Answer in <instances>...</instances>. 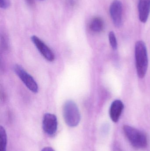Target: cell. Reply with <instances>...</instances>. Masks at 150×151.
<instances>
[{"instance_id":"8992f818","label":"cell","mask_w":150,"mask_h":151,"mask_svg":"<svg viewBox=\"0 0 150 151\" xmlns=\"http://www.w3.org/2000/svg\"><path fill=\"white\" fill-rule=\"evenodd\" d=\"M42 127L45 133L49 136L55 134L58 127V122L56 116L51 113H46L43 117Z\"/></svg>"},{"instance_id":"9c48e42d","label":"cell","mask_w":150,"mask_h":151,"mask_svg":"<svg viewBox=\"0 0 150 151\" xmlns=\"http://www.w3.org/2000/svg\"><path fill=\"white\" fill-rule=\"evenodd\" d=\"M138 9L140 21L146 23L150 13V0H139Z\"/></svg>"},{"instance_id":"2e32d148","label":"cell","mask_w":150,"mask_h":151,"mask_svg":"<svg viewBox=\"0 0 150 151\" xmlns=\"http://www.w3.org/2000/svg\"><path fill=\"white\" fill-rule=\"evenodd\" d=\"M27 1L30 4H32L33 3V0H27Z\"/></svg>"},{"instance_id":"7c38bea8","label":"cell","mask_w":150,"mask_h":151,"mask_svg":"<svg viewBox=\"0 0 150 151\" xmlns=\"http://www.w3.org/2000/svg\"><path fill=\"white\" fill-rule=\"evenodd\" d=\"M109 40L110 45L113 49L115 50L118 47L117 39L115 36V34L113 32H110L109 34Z\"/></svg>"},{"instance_id":"30bf717a","label":"cell","mask_w":150,"mask_h":151,"mask_svg":"<svg viewBox=\"0 0 150 151\" xmlns=\"http://www.w3.org/2000/svg\"><path fill=\"white\" fill-rule=\"evenodd\" d=\"M104 22L101 18L96 17L92 19L90 23V28L95 33L101 32L104 28Z\"/></svg>"},{"instance_id":"9a60e30c","label":"cell","mask_w":150,"mask_h":151,"mask_svg":"<svg viewBox=\"0 0 150 151\" xmlns=\"http://www.w3.org/2000/svg\"><path fill=\"white\" fill-rule=\"evenodd\" d=\"M68 3L69 4L71 5V6L75 5V4L76 3L75 0H69Z\"/></svg>"},{"instance_id":"e0dca14e","label":"cell","mask_w":150,"mask_h":151,"mask_svg":"<svg viewBox=\"0 0 150 151\" xmlns=\"http://www.w3.org/2000/svg\"><path fill=\"white\" fill-rule=\"evenodd\" d=\"M41 1H43V0H41Z\"/></svg>"},{"instance_id":"7a4b0ae2","label":"cell","mask_w":150,"mask_h":151,"mask_svg":"<svg viewBox=\"0 0 150 151\" xmlns=\"http://www.w3.org/2000/svg\"><path fill=\"white\" fill-rule=\"evenodd\" d=\"M123 129L125 135L134 147L143 149L147 146L148 140L144 133L128 125H124Z\"/></svg>"},{"instance_id":"277c9868","label":"cell","mask_w":150,"mask_h":151,"mask_svg":"<svg viewBox=\"0 0 150 151\" xmlns=\"http://www.w3.org/2000/svg\"><path fill=\"white\" fill-rule=\"evenodd\" d=\"M14 70L15 73L30 91L34 93L38 92V88L36 81L22 66L18 64L15 65Z\"/></svg>"},{"instance_id":"5bb4252c","label":"cell","mask_w":150,"mask_h":151,"mask_svg":"<svg viewBox=\"0 0 150 151\" xmlns=\"http://www.w3.org/2000/svg\"><path fill=\"white\" fill-rule=\"evenodd\" d=\"M41 151H55V150L51 147H47L44 148Z\"/></svg>"},{"instance_id":"3957f363","label":"cell","mask_w":150,"mask_h":151,"mask_svg":"<svg viewBox=\"0 0 150 151\" xmlns=\"http://www.w3.org/2000/svg\"><path fill=\"white\" fill-rule=\"evenodd\" d=\"M63 116L66 124L70 127H75L81 120V115L76 104L72 100L66 101L63 105Z\"/></svg>"},{"instance_id":"5b68a950","label":"cell","mask_w":150,"mask_h":151,"mask_svg":"<svg viewBox=\"0 0 150 151\" xmlns=\"http://www.w3.org/2000/svg\"><path fill=\"white\" fill-rule=\"evenodd\" d=\"M110 13L114 24L116 27H119L122 24L123 6L120 1L114 0L110 7Z\"/></svg>"},{"instance_id":"52a82bcc","label":"cell","mask_w":150,"mask_h":151,"mask_svg":"<svg viewBox=\"0 0 150 151\" xmlns=\"http://www.w3.org/2000/svg\"><path fill=\"white\" fill-rule=\"evenodd\" d=\"M31 40L44 58L49 62H53L54 60V54L44 42L35 35L31 36Z\"/></svg>"},{"instance_id":"ba28073f","label":"cell","mask_w":150,"mask_h":151,"mask_svg":"<svg viewBox=\"0 0 150 151\" xmlns=\"http://www.w3.org/2000/svg\"><path fill=\"white\" fill-rule=\"evenodd\" d=\"M124 104L120 100L117 99L112 103L110 106L109 114L110 118L113 122H117L124 109Z\"/></svg>"},{"instance_id":"4fadbf2b","label":"cell","mask_w":150,"mask_h":151,"mask_svg":"<svg viewBox=\"0 0 150 151\" xmlns=\"http://www.w3.org/2000/svg\"><path fill=\"white\" fill-rule=\"evenodd\" d=\"M9 6L8 0H0V6L2 9H5Z\"/></svg>"},{"instance_id":"8fae6325","label":"cell","mask_w":150,"mask_h":151,"mask_svg":"<svg viewBox=\"0 0 150 151\" xmlns=\"http://www.w3.org/2000/svg\"><path fill=\"white\" fill-rule=\"evenodd\" d=\"M7 135L4 128L0 127V151H6Z\"/></svg>"},{"instance_id":"6da1fadb","label":"cell","mask_w":150,"mask_h":151,"mask_svg":"<svg viewBox=\"0 0 150 151\" xmlns=\"http://www.w3.org/2000/svg\"><path fill=\"white\" fill-rule=\"evenodd\" d=\"M136 66L138 77L144 78L149 66V58L147 47L142 41H138L135 46Z\"/></svg>"}]
</instances>
